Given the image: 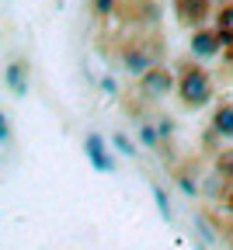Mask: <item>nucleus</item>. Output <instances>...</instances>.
<instances>
[{
	"label": "nucleus",
	"instance_id": "f257e3e1",
	"mask_svg": "<svg viewBox=\"0 0 233 250\" xmlns=\"http://www.w3.org/2000/svg\"><path fill=\"white\" fill-rule=\"evenodd\" d=\"M178 94L188 108H202L212 101V77L202 66H185L181 80H178Z\"/></svg>",
	"mask_w": 233,
	"mask_h": 250
},
{
	"label": "nucleus",
	"instance_id": "f8f14e48",
	"mask_svg": "<svg viewBox=\"0 0 233 250\" xmlns=\"http://www.w3.org/2000/svg\"><path fill=\"white\" fill-rule=\"evenodd\" d=\"M112 143H115V146H118V149H122L125 156H136V146H132V143H129V139H125L122 132H115V136H112Z\"/></svg>",
	"mask_w": 233,
	"mask_h": 250
},
{
	"label": "nucleus",
	"instance_id": "9d476101",
	"mask_svg": "<svg viewBox=\"0 0 233 250\" xmlns=\"http://www.w3.org/2000/svg\"><path fill=\"white\" fill-rule=\"evenodd\" d=\"M153 198H157L160 215H163V219H171V205H167V195H163V188H160V184H153Z\"/></svg>",
	"mask_w": 233,
	"mask_h": 250
},
{
	"label": "nucleus",
	"instance_id": "0eeeda50",
	"mask_svg": "<svg viewBox=\"0 0 233 250\" xmlns=\"http://www.w3.org/2000/svg\"><path fill=\"white\" fill-rule=\"evenodd\" d=\"M4 83L11 87V94H14V98H24V94H28V66H24L21 59L7 66V73H4Z\"/></svg>",
	"mask_w": 233,
	"mask_h": 250
},
{
	"label": "nucleus",
	"instance_id": "1a4fd4ad",
	"mask_svg": "<svg viewBox=\"0 0 233 250\" xmlns=\"http://www.w3.org/2000/svg\"><path fill=\"white\" fill-rule=\"evenodd\" d=\"M115 7H118V0H91L94 18H108V14H115Z\"/></svg>",
	"mask_w": 233,
	"mask_h": 250
},
{
	"label": "nucleus",
	"instance_id": "2eb2a0df",
	"mask_svg": "<svg viewBox=\"0 0 233 250\" xmlns=\"http://www.w3.org/2000/svg\"><path fill=\"white\" fill-rule=\"evenodd\" d=\"M171 132H174V122H171V118H160V129H157V136H163V139H167Z\"/></svg>",
	"mask_w": 233,
	"mask_h": 250
},
{
	"label": "nucleus",
	"instance_id": "39448f33",
	"mask_svg": "<svg viewBox=\"0 0 233 250\" xmlns=\"http://www.w3.org/2000/svg\"><path fill=\"white\" fill-rule=\"evenodd\" d=\"M219 49H223L219 31H209V28H195V31H191V52H195V56L209 59V56H216Z\"/></svg>",
	"mask_w": 233,
	"mask_h": 250
},
{
	"label": "nucleus",
	"instance_id": "4468645a",
	"mask_svg": "<svg viewBox=\"0 0 233 250\" xmlns=\"http://www.w3.org/2000/svg\"><path fill=\"white\" fill-rule=\"evenodd\" d=\"M140 139H143L146 146H157V132L150 129V125H140Z\"/></svg>",
	"mask_w": 233,
	"mask_h": 250
},
{
	"label": "nucleus",
	"instance_id": "6e6552de",
	"mask_svg": "<svg viewBox=\"0 0 233 250\" xmlns=\"http://www.w3.org/2000/svg\"><path fill=\"white\" fill-rule=\"evenodd\" d=\"M212 129L219 136H233V101H223L212 115Z\"/></svg>",
	"mask_w": 233,
	"mask_h": 250
},
{
	"label": "nucleus",
	"instance_id": "423d86ee",
	"mask_svg": "<svg viewBox=\"0 0 233 250\" xmlns=\"http://www.w3.org/2000/svg\"><path fill=\"white\" fill-rule=\"evenodd\" d=\"M84 146H87V156H91V164H94L97 170H101V174H108V170H112V160L105 156V139L97 136V132H87Z\"/></svg>",
	"mask_w": 233,
	"mask_h": 250
},
{
	"label": "nucleus",
	"instance_id": "dca6fc26",
	"mask_svg": "<svg viewBox=\"0 0 233 250\" xmlns=\"http://www.w3.org/2000/svg\"><path fill=\"white\" fill-rule=\"evenodd\" d=\"M181 188H185L188 195H195V191H198V184H195V181H191L188 174H181Z\"/></svg>",
	"mask_w": 233,
	"mask_h": 250
},
{
	"label": "nucleus",
	"instance_id": "a211bd4d",
	"mask_svg": "<svg viewBox=\"0 0 233 250\" xmlns=\"http://www.w3.org/2000/svg\"><path fill=\"white\" fill-rule=\"evenodd\" d=\"M212 4H219V7H226V4H233V0H212Z\"/></svg>",
	"mask_w": 233,
	"mask_h": 250
},
{
	"label": "nucleus",
	"instance_id": "7ed1b4c3",
	"mask_svg": "<svg viewBox=\"0 0 233 250\" xmlns=\"http://www.w3.org/2000/svg\"><path fill=\"white\" fill-rule=\"evenodd\" d=\"M171 87H174V73H171L167 66H153L146 77H140V90L146 94L150 101H157V98H167V94H171Z\"/></svg>",
	"mask_w": 233,
	"mask_h": 250
},
{
	"label": "nucleus",
	"instance_id": "ddd939ff",
	"mask_svg": "<svg viewBox=\"0 0 233 250\" xmlns=\"http://www.w3.org/2000/svg\"><path fill=\"white\" fill-rule=\"evenodd\" d=\"M219 170H223V177H233V149L219 156Z\"/></svg>",
	"mask_w": 233,
	"mask_h": 250
},
{
	"label": "nucleus",
	"instance_id": "9b49d317",
	"mask_svg": "<svg viewBox=\"0 0 233 250\" xmlns=\"http://www.w3.org/2000/svg\"><path fill=\"white\" fill-rule=\"evenodd\" d=\"M216 28H233V4L219 7V14H216Z\"/></svg>",
	"mask_w": 233,
	"mask_h": 250
},
{
	"label": "nucleus",
	"instance_id": "20e7f679",
	"mask_svg": "<svg viewBox=\"0 0 233 250\" xmlns=\"http://www.w3.org/2000/svg\"><path fill=\"white\" fill-rule=\"evenodd\" d=\"M174 14L188 28H202V21L212 14V0H174Z\"/></svg>",
	"mask_w": 233,
	"mask_h": 250
},
{
	"label": "nucleus",
	"instance_id": "f3484780",
	"mask_svg": "<svg viewBox=\"0 0 233 250\" xmlns=\"http://www.w3.org/2000/svg\"><path fill=\"white\" fill-rule=\"evenodd\" d=\"M226 208L233 212V181H230V188H226Z\"/></svg>",
	"mask_w": 233,
	"mask_h": 250
},
{
	"label": "nucleus",
	"instance_id": "f03ea898",
	"mask_svg": "<svg viewBox=\"0 0 233 250\" xmlns=\"http://www.w3.org/2000/svg\"><path fill=\"white\" fill-rule=\"evenodd\" d=\"M160 45L146 42V39H132L122 45V70L132 77H146L153 66H160Z\"/></svg>",
	"mask_w": 233,
	"mask_h": 250
}]
</instances>
